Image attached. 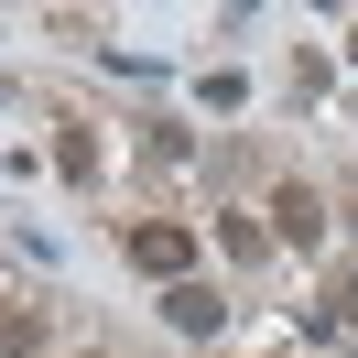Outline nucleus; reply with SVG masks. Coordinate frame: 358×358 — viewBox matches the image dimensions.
Listing matches in <instances>:
<instances>
[{"instance_id":"1","label":"nucleus","mask_w":358,"mask_h":358,"mask_svg":"<svg viewBox=\"0 0 358 358\" xmlns=\"http://www.w3.org/2000/svg\"><path fill=\"white\" fill-rule=\"evenodd\" d=\"M131 271H152L163 293L196 282V228H185V217H141V228H131Z\"/></svg>"},{"instance_id":"2","label":"nucleus","mask_w":358,"mask_h":358,"mask_svg":"<svg viewBox=\"0 0 358 358\" xmlns=\"http://www.w3.org/2000/svg\"><path fill=\"white\" fill-rule=\"evenodd\" d=\"M271 239L315 250V239H326V196H315V185H282V196H271Z\"/></svg>"},{"instance_id":"3","label":"nucleus","mask_w":358,"mask_h":358,"mask_svg":"<svg viewBox=\"0 0 358 358\" xmlns=\"http://www.w3.org/2000/svg\"><path fill=\"white\" fill-rule=\"evenodd\" d=\"M163 326H174V336H217V326H228L217 282H174V293H163Z\"/></svg>"},{"instance_id":"4","label":"nucleus","mask_w":358,"mask_h":358,"mask_svg":"<svg viewBox=\"0 0 358 358\" xmlns=\"http://www.w3.org/2000/svg\"><path fill=\"white\" fill-rule=\"evenodd\" d=\"M0 358H44V315H33V304L0 315Z\"/></svg>"},{"instance_id":"5","label":"nucleus","mask_w":358,"mask_h":358,"mask_svg":"<svg viewBox=\"0 0 358 358\" xmlns=\"http://www.w3.org/2000/svg\"><path fill=\"white\" fill-rule=\"evenodd\" d=\"M55 163H66L76 185H87V174H98V141H87V131H76V120H66V131H55Z\"/></svg>"},{"instance_id":"6","label":"nucleus","mask_w":358,"mask_h":358,"mask_svg":"<svg viewBox=\"0 0 358 358\" xmlns=\"http://www.w3.org/2000/svg\"><path fill=\"white\" fill-rule=\"evenodd\" d=\"M217 250H228V261H261L271 239H261V228H250V217H217Z\"/></svg>"},{"instance_id":"7","label":"nucleus","mask_w":358,"mask_h":358,"mask_svg":"<svg viewBox=\"0 0 358 358\" xmlns=\"http://www.w3.org/2000/svg\"><path fill=\"white\" fill-rule=\"evenodd\" d=\"M348 66H358V33H348Z\"/></svg>"},{"instance_id":"8","label":"nucleus","mask_w":358,"mask_h":358,"mask_svg":"<svg viewBox=\"0 0 358 358\" xmlns=\"http://www.w3.org/2000/svg\"><path fill=\"white\" fill-rule=\"evenodd\" d=\"M0 87H11V76H0Z\"/></svg>"}]
</instances>
